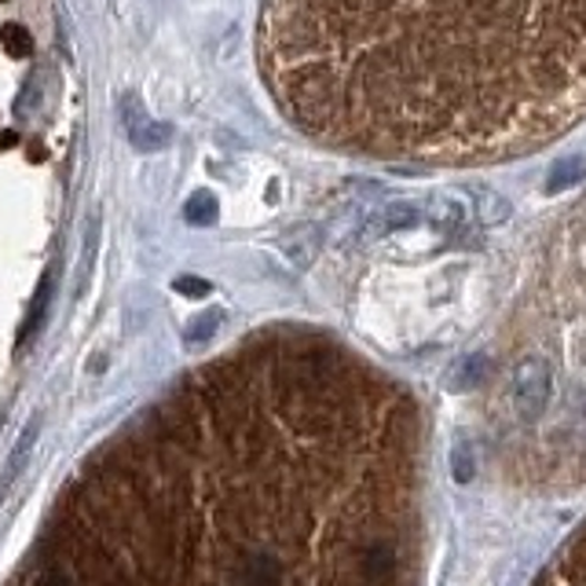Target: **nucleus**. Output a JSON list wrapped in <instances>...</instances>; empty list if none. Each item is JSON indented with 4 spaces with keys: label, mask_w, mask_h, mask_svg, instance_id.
Listing matches in <instances>:
<instances>
[{
    "label": "nucleus",
    "mask_w": 586,
    "mask_h": 586,
    "mask_svg": "<svg viewBox=\"0 0 586 586\" xmlns=\"http://www.w3.org/2000/svg\"><path fill=\"white\" fill-rule=\"evenodd\" d=\"M550 364L543 356H525L514 370V407L525 421L543 418L546 404H550Z\"/></svg>",
    "instance_id": "1"
},
{
    "label": "nucleus",
    "mask_w": 586,
    "mask_h": 586,
    "mask_svg": "<svg viewBox=\"0 0 586 586\" xmlns=\"http://www.w3.org/2000/svg\"><path fill=\"white\" fill-rule=\"evenodd\" d=\"M290 96H294L297 115L322 118L334 107V73H330V67H322V62H305L301 70H294Z\"/></svg>",
    "instance_id": "2"
},
{
    "label": "nucleus",
    "mask_w": 586,
    "mask_h": 586,
    "mask_svg": "<svg viewBox=\"0 0 586 586\" xmlns=\"http://www.w3.org/2000/svg\"><path fill=\"white\" fill-rule=\"evenodd\" d=\"M121 110H125V129H129V140H132L136 151H161V147H169L172 129H169L166 121L147 118L143 107H140V99L125 96Z\"/></svg>",
    "instance_id": "3"
},
{
    "label": "nucleus",
    "mask_w": 586,
    "mask_h": 586,
    "mask_svg": "<svg viewBox=\"0 0 586 586\" xmlns=\"http://www.w3.org/2000/svg\"><path fill=\"white\" fill-rule=\"evenodd\" d=\"M37 433H41V421H33V426L19 436L16 451H11V458H8L4 473H0V503H4V495L11 491V484H16V480L22 477V469H27V463H30V451H33V444H37Z\"/></svg>",
    "instance_id": "4"
},
{
    "label": "nucleus",
    "mask_w": 586,
    "mask_h": 586,
    "mask_svg": "<svg viewBox=\"0 0 586 586\" xmlns=\"http://www.w3.org/2000/svg\"><path fill=\"white\" fill-rule=\"evenodd\" d=\"M279 249L290 257L294 268H308L311 260H316V254H319V235H316V228H297L290 235H282Z\"/></svg>",
    "instance_id": "5"
},
{
    "label": "nucleus",
    "mask_w": 586,
    "mask_h": 586,
    "mask_svg": "<svg viewBox=\"0 0 586 586\" xmlns=\"http://www.w3.org/2000/svg\"><path fill=\"white\" fill-rule=\"evenodd\" d=\"M48 308H52V276H44L41 286H37L33 305H30V316H27V322H22V330H19V348L27 345V341H33L37 334H41L44 319H48Z\"/></svg>",
    "instance_id": "6"
},
{
    "label": "nucleus",
    "mask_w": 586,
    "mask_h": 586,
    "mask_svg": "<svg viewBox=\"0 0 586 586\" xmlns=\"http://www.w3.org/2000/svg\"><path fill=\"white\" fill-rule=\"evenodd\" d=\"M469 198H473V209H477V220L484 224H503L509 220V202L491 187H469Z\"/></svg>",
    "instance_id": "7"
},
{
    "label": "nucleus",
    "mask_w": 586,
    "mask_h": 586,
    "mask_svg": "<svg viewBox=\"0 0 586 586\" xmlns=\"http://www.w3.org/2000/svg\"><path fill=\"white\" fill-rule=\"evenodd\" d=\"M583 180H586V158L572 155V158L557 161V166L550 169V177H546V191L560 195V191H568V187H576Z\"/></svg>",
    "instance_id": "8"
},
{
    "label": "nucleus",
    "mask_w": 586,
    "mask_h": 586,
    "mask_svg": "<svg viewBox=\"0 0 586 586\" xmlns=\"http://www.w3.org/2000/svg\"><path fill=\"white\" fill-rule=\"evenodd\" d=\"M183 220L195 224V228H209V224H217V198L209 191H195L183 206Z\"/></svg>",
    "instance_id": "9"
},
{
    "label": "nucleus",
    "mask_w": 586,
    "mask_h": 586,
    "mask_svg": "<svg viewBox=\"0 0 586 586\" xmlns=\"http://www.w3.org/2000/svg\"><path fill=\"white\" fill-rule=\"evenodd\" d=\"M0 44H4V52L11 59H30L33 56V37L27 27H19V22H8V27H0Z\"/></svg>",
    "instance_id": "10"
},
{
    "label": "nucleus",
    "mask_w": 586,
    "mask_h": 586,
    "mask_svg": "<svg viewBox=\"0 0 586 586\" xmlns=\"http://www.w3.org/2000/svg\"><path fill=\"white\" fill-rule=\"evenodd\" d=\"M418 220H421L418 206H410V202H393V206L381 213V231H407V228H415Z\"/></svg>",
    "instance_id": "11"
},
{
    "label": "nucleus",
    "mask_w": 586,
    "mask_h": 586,
    "mask_svg": "<svg viewBox=\"0 0 586 586\" xmlns=\"http://www.w3.org/2000/svg\"><path fill=\"white\" fill-rule=\"evenodd\" d=\"M217 327H220V311H217V308H209V311H202V316H198V319L187 322L183 341H187V345H202V341L213 338Z\"/></svg>",
    "instance_id": "12"
},
{
    "label": "nucleus",
    "mask_w": 586,
    "mask_h": 586,
    "mask_svg": "<svg viewBox=\"0 0 586 586\" xmlns=\"http://www.w3.org/2000/svg\"><path fill=\"white\" fill-rule=\"evenodd\" d=\"M451 473L458 484H469L473 477H477V455H473V447L466 440L451 451Z\"/></svg>",
    "instance_id": "13"
},
{
    "label": "nucleus",
    "mask_w": 586,
    "mask_h": 586,
    "mask_svg": "<svg viewBox=\"0 0 586 586\" xmlns=\"http://www.w3.org/2000/svg\"><path fill=\"white\" fill-rule=\"evenodd\" d=\"M364 572H367L370 579H378V583L389 579L393 576V550H389V546H385V543L374 546V550L367 554V568Z\"/></svg>",
    "instance_id": "14"
},
{
    "label": "nucleus",
    "mask_w": 586,
    "mask_h": 586,
    "mask_svg": "<svg viewBox=\"0 0 586 586\" xmlns=\"http://www.w3.org/2000/svg\"><path fill=\"white\" fill-rule=\"evenodd\" d=\"M276 560H268V557H257L254 565H246V576H249V583L246 586H271L276 583Z\"/></svg>",
    "instance_id": "15"
},
{
    "label": "nucleus",
    "mask_w": 586,
    "mask_h": 586,
    "mask_svg": "<svg viewBox=\"0 0 586 586\" xmlns=\"http://www.w3.org/2000/svg\"><path fill=\"white\" fill-rule=\"evenodd\" d=\"M172 290L183 294V297H209L213 294V286H209L206 279H195V276H180L177 282H172Z\"/></svg>",
    "instance_id": "16"
},
{
    "label": "nucleus",
    "mask_w": 586,
    "mask_h": 586,
    "mask_svg": "<svg viewBox=\"0 0 586 586\" xmlns=\"http://www.w3.org/2000/svg\"><path fill=\"white\" fill-rule=\"evenodd\" d=\"M480 378H484V359H480V356H469V359H466V378H463V381L473 385V381H480Z\"/></svg>",
    "instance_id": "17"
},
{
    "label": "nucleus",
    "mask_w": 586,
    "mask_h": 586,
    "mask_svg": "<svg viewBox=\"0 0 586 586\" xmlns=\"http://www.w3.org/2000/svg\"><path fill=\"white\" fill-rule=\"evenodd\" d=\"M37 586H70V583L62 579L59 572H48V576H41V579H37Z\"/></svg>",
    "instance_id": "18"
},
{
    "label": "nucleus",
    "mask_w": 586,
    "mask_h": 586,
    "mask_svg": "<svg viewBox=\"0 0 586 586\" xmlns=\"http://www.w3.org/2000/svg\"><path fill=\"white\" fill-rule=\"evenodd\" d=\"M503 4H506V0H480V8H484V11H498Z\"/></svg>",
    "instance_id": "19"
},
{
    "label": "nucleus",
    "mask_w": 586,
    "mask_h": 586,
    "mask_svg": "<svg viewBox=\"0 0 586 586\" xmlns=\"http://www.w3.org/2000/svg\"><path fill=\"white\" fill-rule=\"evenodd\" d=\"M341 4H345V8H352V4H356V0H341Z\"/></svg>",
    "instance_id": "20"
}]
</instances>
